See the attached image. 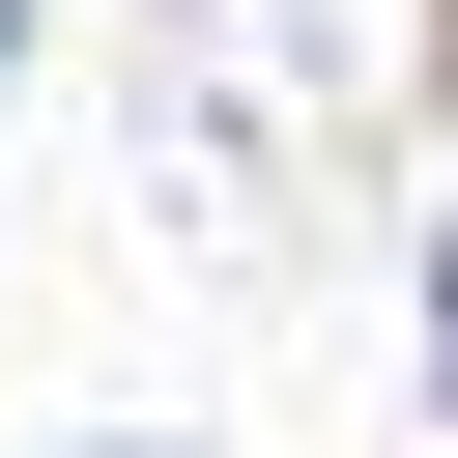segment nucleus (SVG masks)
Listing matches in <instances>:
<instances>
[{"label": "nucleus", "instance_id": "nucleus-1", "mask_svg": "<svg viewBox=\"0 0 458 458\" xmlns=\"http://www.w3.org/2000/svg\"><path fill=\"white\" fill-rule=\"evenodd\" d=\"M0 57H29V0H0Z\"/></svg>", "mask_w": 458, "mask_h": 458}, {"label": "nucleus", "instance_id": "nucleus-2", "mask_svg": "<svg viewBox=\"0 0 458 458\" xmlns=\"http://www.w3.org/2000/svg\"><path fill=\"white\" fill-rule=\"evenodd\" d=\"M114 458H172V429H114Z\"/></svg>", "mask_w": 458, "mask_h": 458}]
</instances>
